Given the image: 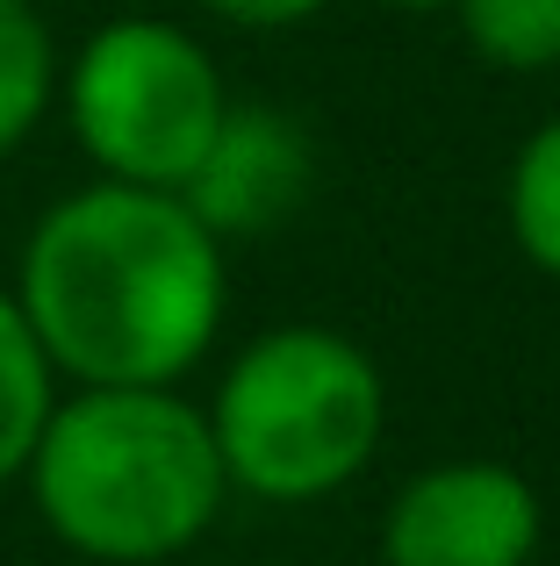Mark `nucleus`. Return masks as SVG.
Returning <instances> with one entry per match:
<instances>
[{
    "label": "nucleus",
    "instance_id": "f257e3e1",
    "mask_svg": "<svg viewBox=\"0 0 560 566\" xmlns=\"http://www.w3.org/2000/svg\"><path fill=\"white\" fill-rule=\"evenodd\" d=\"M14 302L72 387H180L230 308L224 244L173 187L94 180L37 216Z\"/></svg>",
    "mask_w": 560,
    "mask_h": 566
},
{
    "label": "nucleus",
    "instance_id": "f03ea898",
    "mask_svg": "<svg viewBox=\"0 0 560 566\" xmlns=\"http://www.w3.org/2000/svg\"><path fill=\"white\" fill-rule=\"evenodd\" d=\"M43 531L94 566H158L209 538L230 473L180 387H72L22 467Z\"/></svg>",
    "mask_w": 560,
    "mask_h": 566
},
{
    "label": "nucleus",
    "instance_id": "7ed1b4c3",
    "mask_svg": "<svg viewBox=\"0 0 560 566\" xmlns=\"http://www.w3.org/2000/svg\"><path fill=\"white\" fill-rule=\"evenodd\" d=\"M209 430L230 488L259 502H323L360 481L388 430V380L374 352L323 323H280L252 337L216 380Z\"/></svg>",
    "mask_w": 560,
    "mask_h": 566
},
{
    "label": "nucleus",
    "instance_id": "20e7f679",
    "mask_svg": "<svg viewBox=\"0 0 560 566\" xmlns=\"http://www.w3.org/2000/svg\"><path fill=\"white\" fill-rule=\"evenodd\" d=\"M58 101L101 180L180 187L230 108L216 57L166 14H115L58 65Z\"/></svg>",
    "mask_w": 560,
    "mask_h": 566
},
{
    "label": "nucleus",
    "instance_id": "39448f33",
    "mask_svg": "<svg viewBox=\"0 0 560 566\" xmlns=\"http://www.w3.org/2000/svg\"><path fill=\"white\" fill-rule=\"evenodd\" d=\"M547 502L504 459H446L395 488L381 516V566H532Z\"/></svg>",
    "mask_w": 560,
    "mask_h": 566
},
{
    "label": "nucleus",
    "instance_id": "423d86ee",
    "mask_svg": "<svg viewBox=\"0 0 560 566\" xmlns=\"http://www.w3.org/2000/svg\"><path fill=\"white\" fill-rule=\"evenodd\" d=\"M173 193L201 216L216 244L267 237L317 193V144L294 115L267 108V101H230L209 151L195 158V172Z\"/></svg>",
    "mask_w": 560,
    "mask_h": 566
},
{
    "label": "nucleus",
    "instance_id": "0eeeda50",
    "mask_svg": "<svg viewBox=\"0 0 560 566\" xmlns=\"http://www.w3.org/2000/svg\"><path fill=\"white\" fill-rule=\"evenodd\" d=\"M51 409H58V366L43 359L22 302L0 287V488L22 481Z\"/></svg>",
    "mask_w": 560,
    "mask_h": 566
},
{
    "label": "nucleus",
    "instance_id": "6e6552de",
    "mask_svg": "<svg viewBox=\"0 0 560 566\" xmlns=\"http://www.w3.org/2000/svg\"><path fill=\"white\" fill-rule=\"evenodd\" d=\"M58 108V36L37 0H0V158L22 151Z\"/></svg>",
    "mask_w": 560,
    "mask_h": 566
},
{
    "label": "nucleus",
    "instance_id": "1a4fd4ad",
    "mask_svg": "<svg viewBox=\"0 0 560 566\" xmlns=\"http://www.w3.org/2000/svg\"><path fill=\"white\" fill-rule=\"evenodd\" d=\"M504 216L518 237L525 265L560 280V115L532 129L510 158V187H504Z\"/></svg>",
    "mask_w": 560,
    "mask_h": 566
},
{
    "label": "nucleus",
    "instance_id": "9d476101",
    "mask_svg": "<svg viewBox=\"0 0 560 566\" xmlns=\"http://www.w3.org/2000/svg\"><path fill=\"white\" fill-rule=\"evenodd\" d=\"M467 51L496 72H553L560 65V0H453Z\"/></svg>",
    "mask_w": 560,
    "mask_h": 566
},
{
    "label": "nucleus",
    "instance_id": "9b49d317",
    "mask_svg": "<svg viewBox=\"0 0 560 566\" xmlns=\"http://www.w3.org/2000/svg\"><path fill=\"white\" fill-rule=\"evenodd\" d=\"M201 8L230 29H294V22H309L323 0H201Z\"/></svg>",
    "mask_w": 560,
    "mask_h": 566
},
{
    "label": "nucleus",
    "instance_id": "f8f14e48",
    "mask_svg": "<svg viewBox=\"0 0 560 566\" xmlns=\"http://www.w3.org/2000/svg\"><path fill=\"white\" fill-rule=\"evenodd\" d=\"M381 8H403V14H438V8H453V0H381Z\"/></svg>",
    "mask_w": 560,
    "mask_h": 566
}]
</instances>
